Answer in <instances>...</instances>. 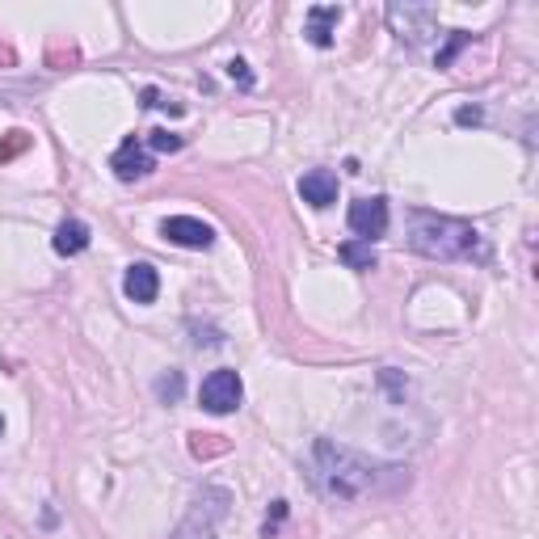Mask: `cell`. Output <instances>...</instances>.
Returning <instances> with one entry per match:
<instances>
[{
	"label": "cell",
	"instance_id": "6da1fadb",
	"mask_svg": "<svg viewBox=\"0 0 539 539\" xmlns=\"http://www.w3.org/2000/svg\"><path fill=\"white\" fill-rule=\"evenodd\" d=\"M312 459H316V476H321L325 493L346 497V502H354V497L392 493V489L409 485V472H405V468H384V464H375V459L358 455V451H350V447L329 443V438H321V443H316Z\"/></svg>",
	"mask_w": 539,
	"mask_h": 539
},
{
	"label": "cell",
	"instance_id": "7a4b0ae2",
	"mask_svg": "<svg viewBox=\"0 0 539 539\" xmlns=\"http://www.w3.org/2000/svg\"><path fill=\"white\" fill-rule=\"evenodd\" d=\"M409 249L422 257H438V262H455V257H472L481 249V232L468 219L409 211Z\"/></svg>",
	"mask_w": 539,
	"mask_h": 539
},
{
	"label": "cell",
	"instance_id": "3957f363",
	"mask_svg": "<svg viewBox=\"0 0 539 539\" xmlns=\"http://www.w3.org/2000/svg\"><path fill=\"white\" fill-rule=\"evenodd\" d=\"M241 396H245L241 375L224 367V371H211L203 379V388H198V405H203L207 413H215V417H224V413H232L236 405H241Z\"/></svg>",
	"mask_w": 539,
	"mask_h": 539
},
{
	"label": "cell",
	"instance_id": "277c9868",
	"mask_svg": "<svg viewBox=\"0 0 539 539\" xmlns=\"http://www.w3.org/2000/svg\"><path fill=\"white\" fill-rule=\"evenodd\" d=\"M388 26L401 43H426L434 34V9L430 5H388Z\"/></svg>",
	"mask_w": 539,
	"mask_h": 539
},
{
	"label": "cell",
	"instance_id": "5b68a950",
	"mask_svg": "<svg viewBox=\"0 0 539 539\" xmlns=\"http://www.w3.org/2000/svg\"><path fill=\"white\" fill-rule=\"evenodd\" d=\"M350 232L358 236V241H379V236L388 232V203L384 198H354L350 203Z\"/></svg>",
	"mask_w": 539,
	"mask_h": 539
},
{
	"label": "cell",
	"instance_id": "8992f818",
	"mask_svg": "<svg viewBox=\"0 0 539 539\" xmlns=\"http://www.w3.org/2000/svg\"><path fill=\"white\" fill-rule=\"evenodd\" d=\"M161 236L182 249H211V241H215L211 224H203V219H194V215H169L161 224Z\"/></svg>",
	"mask_w": 539,
	"mask_h": 539
},
{
	"label": "cell",
	"instance_id": "52a82bcc",
	"mask_svg": "<svg viewBox=\"0 0 539 539\" xmlns=\"http://www.w3.org/2000/svg\"><path fill=\"white\" fill-rule=\"evenodd\" d=\"M110 169L123 177V182H135V177H148V173L156 169V161H152V152L131 135V139H123V144H118V152L110 156Z\"/></svg>",
	"mask_w": 539,
	"mask_h": 539
},
{
	"label": "cell",
	"instance_id": "ba28073f",
	"mask_svg": "<svg viewBox=\"0 0 539 539\" xmlns=\"http://www.w3.org/2000/svg\"><path fill=\"white\" fill-rule=\"evenodd\" d=\"M299 194H304V203H312L316 211H325L337 203V177L329 169H312L299 177Z\"/></svg>",
	"mask_w": 539,
	"mask_h": 539
},
{
	"label": "cell",
	"instance_id": "9c48e42d",
	"mask_svg": "<svg viewBox=\"0 0 539 539\" xmlns=\"http://www.w3.org/2000/svg\"><path fill=\"white\" fill-rule=\"evenodd\" d=\"M123 291H127V299H135V304H152V299L161 295V274H156V266H148V262H135L123 278Z\"/></svg>",
	"mask_w": 539,
	"mask_h": 539
},
{
	"label": "cell",
	"instance_id": "30bf717a",
	"mask_svg": "<svg viewBox=\"0 0 539 539\" xmlns=\"http://www.w3.org/2000/svg\"><path fill=\"white\" fill-rule=\"evenodd\" d=\"M337 22H342V9H337V5H316V9H308V30L304 34L312 38L316 47H329Z\"/></svg>",
	"mask_w": 539,
	"mask_h": 539
},
{
	"label": "cell",
	"instance_id": "8fae6325",
	"mask_svg": "<svg viewBox=\"0 0 539 539\" xmlns=\"http://www.w3.org/2000/svg\"><path fill=\"white\" fill-rule=\"evenodd\" d=\"M85 249H89V228L81 224V219H64V224L55 228V253L76 257V253H85Z\"/></svg>",
	"mask_w": 539,
	"mask_h": 539
},
{
	"label": "cell",
	"instance_id": "7c38bea8",
	"mask_svg": "<svg viewBox=\"0 0 539 539\" xmlns=\"http://www.w3.org/2000/svg\"><path fill=\"white\" fill-rule=\"evenodd\" d=\"M337 257H342L350 270H375V249L367 241H346L342 249H337Z\"/></svg>",
	"mask_w": 539,
	"mask_h": 539
},
{
	"label": "cell",
	"instance_id": "4fadbf2b",
	"mask_svg": "<svg viewBox=\"0 0 539 539\" xmlns=\"http://www.w3.org/2000/svg\"><path fill=\"white\" fill-rule=\"evenodd\" d=\"M148 148H152V152H177V148H182V135H173V131L161 127V131L148 135Z\"/></svg>",
	"mask_w": 539,
	"mask_h": 539
},
{
	"label": "cell",
	"instance_id": "5bb4252c",
	"mask_svg": "<svg viewBox=\"0 0 539 539\" xmlns=\"http://www.w3.org/2000/svg\"><path fill=\"white\" fill-rule=\"evenodd\" d=\"M464 43H468V34H464V30H455V34H451V43H447V51H438V68H447L451 59H455V51L464 47Z\"/></svg>",
	"mask_w": 539,
	"mask_h": 539
},
{
	"label": "cell",
	"instance_id": "9a60e30c",
	"mask_svg": "<svg viewBox=\"0 0 539 539\" xmlns=\"http://www.w3.org/2000/svg\"><path fill=\"white\" fill-rule=\"evenodd\" d=\"M177 392H182V375H169V379H161V396H177Z\"/></svg>",
	"mask_w": 539,
	"mask_h": 539
},
{
	"label": "cell",
	"instance_id": "2e32d148",
	"mask_svg": "<svg viewBox=\"0 0 539 539\" xmlns=\"http://www.w3.org/2000/svg\"><path fill=\"white\" fill-rule=\"evenodd\" d=\"M228 76H232V81H236V76H241L245 85H253V81H249V72H245V59H232V64H228Z\"/></svg>",
	"mask_w": 539,
	"mask_h": 539
},
{
	"label": "cell",
	"instance_id": "e0dca14e",
	"mask_svg": "<svg viewBox=\"0 0 539 539\" xmlns=\"http://www.w3.org/2000/svg\"><path fill=\"white\" fill-rule=\"evenodd\" d=\"M455 118H459V123H481V110H459Z\"/></svg>",
	"mask_w": 539,
	"mask_h": 539
},
{
	"label": "cell",
	"instance_id": "ac0fdd59",
	"mask_svg": "<svg viewBox=\"0 0 539 539\" xmlns=\"http://www.w3.org/2000/svg\"><path fill=\"white\" fill-rule=\"evenodd\" d=\"M0 434H5V417H0Z\"/></svg>",
	"mask_w": 539,
	"mask_h": 539
}]
</instances>
